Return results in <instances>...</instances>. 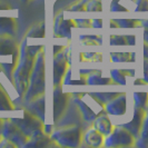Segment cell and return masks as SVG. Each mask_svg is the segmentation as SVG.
<instances>
[{
  "label": "cell",
  "instance_id": "obj_1",
  "mask_svg": "<svg viewBox=\"0 0 148 148\" xmlns=\"http://www.w3.org/2000/svg\"><path fill=\"white\" fill-rule=\"evenodd\" d=\"M41 49H42L41 46L28 47L26 40L22 44L21 49L19 51V56H18V59H19L18 65L16 66V69L12 74L16 90L20 96H23L27 91L28 85H29V77L32 71L36 55Z\"/></svg>",
  "mask_w": 148,
  "mask_h": 148
},
{
  "label": "cell",
  "instance_id": "obj_2",
  "mask_svg": "<svg viewBox=\"0 0 148 148\" xmlns=\"http://www.w3.org/2000/svg\"><path fill=\"white\" fill-rule=\"evenodd\" d=\"M45 91V53L38 52L35 58L32 71L29 77V85L25 96V103H29L34 98L42 95Z\"/></svg>",
  "mask_w": 148,
  "mask_h": 148
},
{
  "label": "cell",
  "instance_id": "obj_3",
  "mask_svg": "<svg viewBox=\"0 0 148 148\" xmlns=\"http://www.w3.org/2000/svg\"><path fill=\"white\" fill-rule=\"evenodd\" d=\"M51 139L58 146L62 147H78L82 140V133L79 127L61 128L51 134Z\"/></svg>",
  "mask_w": 148,
  "mask_h": 148
},
{
  "label": "cell",
  "instance_id": "obj_4",
  "mask_svg": "<svg viewBox=\"0 0 148 148\" xmlns=\"http://www.w3.org/2000/svg\"><path fill=\"white\" fill-rule=\"evenodd\" d=\"M135 137L130 132H128L125 127H115L111 133L105 138L104 146L108 148L115 147H129L135 144Z\"/></svg>",
  "mask_w": 148,
  "mask_h": 148
},
{
  "label": "cell",
  "instance_id": "obj_5",
  "mask_svg": "<svg viewBox=\"0 0 148 148\" xmlns=\"http://www.w3.org/2000/svg\"><path fill=\"white\" fill-rule=\"evenodd\" d=\"M1 136L8 140L12 141L17 147H25L26 143L28 140V137L22 133L21 129L11 120V118L3 119Z\"/></svg>",
  "mask_w": 148,
  "mask_h": 148
},
{
  "label": "cell",
  "instance_id": "obj_6",
  "mask_svg": "<svg viewBox=\"0 0 148 148\" xmlns=\"http://www.w3.org/2000/svg\"><path fill=\"white\" fill-rule=\"evenodd\" d=\"M11 120L21 129V132L28 138L32 134H35L38 130L42 129V127H44L42 126V120L36 117L35 115L30 114L28 110H26L23 112V117L22 118H11Z\"/></svg>",
  "mask_w": 148,
  "mask_h": 148
},
{
  "label": "cell",
  "instance_id": "obj_7",
  "mask_svg": "<svg viewBox=\"0 0 148 148\" xmlns=\"http://www.w3.org/2000/svg\"><path fill=\"white\" fill-rule=\"evenodd\" d=\"M146 112H147V110H145V109H143V108H139V107L135 106L133 119H132L129 123L121 124V126L125 127L128 132L132 133V135L135 137V139H137V138L139 137L141 126H143V121H144V119H145Z\"/></svg>",
  "mask_w": 148,
  "mask_h": 148
},
{
  "label": "cell",
  "instance_id": "obj_8",
  "mask_svg": "<svg viewBox=\"0 0 148 148\" xmlns=\"http://www.w3.org/2000/svg\"><path fill=\"white\" fill-rule=\"evenodd\" d=\"M69 59H67L66 52L56 53L53 59V86L57 87L61 84L65 74L67 73V64Z\"/></svg>",
  "mask_w": 148,
  "mask_h": 148
},
{
  "label": "cell",
  "instance_id": "obj_9",
  "mask_svg": "<svg viewBox=\"0 0 148 148\" xmlns=\"http://www.w3.org/2000/svg\"><path fill=\"white\" fill-rule=\"evenodd\" d=\"M106 112L112 116H123L126 112V94L119 92L105 106Z\"/></svg>",
  "mask_w": 148,
  "mask_h": 148
},
{
  "label": "cell",
  "instance_id": "obj_10",
  "mask_svg": "<svg viewBox=\"0 0 148 148\" xmlns=\"http://www.w3.org/2000/svg\"><path fill=\"white\" fill-rule=\"evenodd\" d=\"M49 146H58L55 141L51 139V137L48 136V134H46L42 130H38L35 134H32L28 138V140L26 143L25 147H49Z\"/></svg>",
  "mask_w": 148,
  "mask_h": 148
},
{
  "label": "cell",
  "instance_id": "obj_11",
  "mask_svg": "<svg viewBox=\"0 0 148 148\" xmlns=\"http://www.w3.org/2000/svg\"><path fill=\"white\" fill-rule=\"evenodd\" d=\"M73 97L79 110L82 111L84 119L87 121H94V119L99 115V112L90 108V106L86 100V94H74Z\"/></svg>",
  "mask_w": 148,
  "mask_h": 148
},
{
  "label": "cell",
  "instance_id": "obj_12",
  "mask_svg": "<svg viewBox=\"0 0 148 148\" xmlns=\"http://www.w3.org/2000/svg\"><path fill=\"white\" fill-rule=\"evenodd\" d=\"M67 104H68L67 94H62L59 86L55 87V92H53V118L55 120H57L64 114Z\"/></svg>",
  "mask_w": 148,
  "mask_h": 148
},
{
  "label": "cell",
  "instance_id": "obj_13",
  "mask_svg": "<svg viewBox=\"0 0 148 148\" xmlns=\"http://www.w3.org/2000/svg\"><path fill=\"white\" fill-rule=\"evenodd\" d=\"M73 20H65L62 14H60L55 22V35L58 37H70L71 35V28L77 27V25L74 23Z\"/></svg>",
  "mask_w": 148,
  "mask_h": 148
},
{
  "label": "cell",
  "instance_id": "obj_14",
  "mask_svg": "<svg viewBox=\"0 0 148 148\" xmlns=\"http://www.w3.org/2000/svg\"><path fill=\"white\" fill-rule=\"evenodd\" d=\"M26 110H28L30 114L35 115L36 117L40 118L42 121L45 120V96L44 94L40 96L34 98L32 100H30L29 103H27L26 106Z\"/></svg>",
  "mask_w": 148,
  "mask_h": 148
},
{
  "label": "cell",
  "instance_id": "obj_15",
  "mask_svg": "<svg viewBox=\"0 0 148 148\" xmlns=\"http://www.w3.org/2000/svg\"><path fill=\"white\" fill-rule=\"evenodd\" d=\"M85 143L91 146V147H100L104 145L105 141V135L98 132L96 128H90L87 130V133L84 136Z\"/></svg>",
  "mask_w": 148,
  "mask_h": 148
},
{
  "label": "cell",
  "instance_id": "obj_16",
  "mask_svg": "<svg viewBox=\"0 0 148 148\" xmlns=\"http://www.w3.org/2000/svg\"><path fill=\"white\" fill-rule=\"evenodd\" d=\"M94 128H96L98 132L105 135V136H108L112 130V125H111L110 119L108 118L106 115L103 112H100L96 118L94 119Z\"/></svg>",
  "mask_w": 148,
  "mask_h": 148
},
{
  "label": "cell",
  "instance_id": "obj_17",
  "mask_svg": "<svg viewBox=\"0 0 148 148\" xmlns=\"http://www.w3.org/2000/svg\"><path fill=\"white\" fill-rule=\"evenodd\" d=\"M18 51V46L14 39L8 36H0V56H14L17 55Z\"/></svg>",
  "mask_w": 148,
  "mask_h": 148
},
{
  "label": "cell",
  "instance_id": "obj_18",
  "mask_svg": "<svg viewBox=\"0 0 148 148\" xmlns=\"http://www.w3.org/2000/svg\"><path fill=\"white\" fill-rule=\"evenodd\" d=\"M17 31V21L14 18L0 17V36L12 37Z\"/></svg>",
  "mask_w": 148,
  "mask_h": 148
},
{
  "label": "cell",
  "instance_id": "obj_19",
  "mask_svg": "<svg viewBox=\"0 0 148 148\" xmlns=\"http://www.w3.org/2000/svg\"><path fill=\"white\" fill-rule=\"evenodd\" d=\"M86 84L87 85H110V84H115L111 78H104L101 76V71L100 70H91V73L87 75V79Z\"/></svg>",
  "mask_w": 148,
  "mask_h": 148
},
{
  "label": "cell",
  "instance_id": "obj_20",
  "mask_svg": "<svg viewBox=\"0 0 148 148\" xmlns=\"http://www.w3.org/2000/svg\"><path fill=\"white\" fill-rule=\"evenodd\" d=\"M136 140H137V143L135 145L137 147H141V148L148 147V112H146L145 119L143 121V126H141L139 137Z\"/></svg>",
  "mask_w": 148,
  "mask_h": 148
},
{
  "label": "cell",
  "instance_id": "obj_21",
  "mask_svg": "<svg viewBox=\"0 0 148 148\" xmlns=\"http://www.w3.org/2000/svg\"><path fill=\"white\" fill-rule=\"evenodd\" d=\"M129 71L128 70H121V69H111L110 70V76L111 79L114 80L115 84H118V85H126V75Z\"/></svg>",
  "mask_w": 148,
  "mask_h": 148
},
{
  "label": "cell",
  "instance_id": "obj_22",
  "mask_svg": "<svg viewBox=\"0 0 148 148\" xmlns=\"http://www.w3.org/2000/svg\"><path fill=\"white\" fill-rule=\"evenodd\" d=\"M15 109L10 98L8 97L7 92L0 85V110H12Z\"/></svg>",
  "mask_w": 148,
  "mask_h": 148
},
{
  "label": "cell",
  "instance_id": "obj_23",
  "mask_svg": "<svg viewBox=\"0 0 148 148\" xmlns=\"http://www.w3.org/2000/svg\"><path fill=\"white\" fill-rule=\"evenodd\" d=\"M134 100L135 106L148 111V92H135Z\"/></svg>",
  "mask_w": 148,
  "mask_h": 148
},
{
  "label": "cell",
  "instance_id": "obj_24",
  "mask_svg": "<svg viewBox=\"0 0 148 148\" xmlns=\"http://www.w3.org/2000/svg\"><path fill=\"white\" fill-rule=\"evenodd\" d=\"M91 95L95 97L99 103L106 105L108 101H110L112 98H115L117 95H119V92H92Z\"/></svg>",
  "mask_w": 148,
  "mask_h": 148
},
{
  "label": "cell",
  "instance_id": "obj_25",
  "mask_svg": "<svg viewBox=\"0 0 148 148\" xmlns=\"http://www.w3.org/2000/svg\"><path fill=\"white\" fill-rule=\"evenodd\" d=\"M132 55L128 52H111L110 60L114 62H127L132 61Z\"/></svg>",
  "mask_w": 148,
  "mask_h": 148
},
{
  "label": "cell",
  "instance_id": "obj_26",
  "mask_svg": "<svg viewBox=\"0 0 148 148\" xmlns=\"http://www.w3.org/2000/svg\"><path fill=\"white\" fill-rule=\"evenodd\" d=\"M114 21L117 22L119 27H123V28H133L139 25L138 20H130V19H116Z\"/></svg>",
  "mask_w": 148,
  "mask_h": 148
},
{
  "label": "cell",
  "instance_id": "obj_27",
  "mask_svg": "<svg viewBox=\"0 0 148 148\" xmlns=\"http://www.w3.org/2000/svg\"><path fill=\"white\" fill-rule=\"evenodd\" d=\"M101 1L100 0H88L86 5V11H101Z\"/></svg>",
  "mask_w": 148,
  "mask_h": 148
},
{
  "label": "cell",
  "instance_id": "obj_28",
  "mask_svg": "<svg viewBox=\"0 0 148 148\" xmlns=\"http://www.w3.org/2000/svg\"><path fill=\"white\" fill-rule=\"evenodd\" d=\"M45 36V25H39L37 27L32 28L28 34V37L30 38H40Z\"/></svg>",
  "mask_w": 148,
  "mask_h": 148
},
{
  "label": "cell",
  "instance_id": "obj_29",
  "mask_svg": "<svg viewBox=\"0 0 148 148\" xmlns=\"http://www.w3.org/2000/svg\"><path fill=\"white\" fill-rule=\"evenodd\" d=\"M80 40L84 41V44L87 45H100L101 44V37L99 36H80Z\"/></svg>",
  "mask_w": 148,
  "mask_h": 148
},
{
  "label": "cell",
  "instance_id": "obj_30",
  "mask_svg": "<svg viewBox=\"0 0 148 148\" xmlns=\"http://www.w3.org/2000/svg\"><path fill=\"white\" fill-rule=\"evenodd\" d=\"M110 45L111 46H125V45H128L127 36H111Z\"/></svg>",
  "mask_w": 148,
  "mask_h": 148
},
{
  "label": "cell",
  "instance_id": "obj_31",
  "mask_svg": "<svg viewBox=\"0 0 148 148\" xmlns=\"http://www.w3.org/2000/svg\"><path fill=\"white\" fill-rule=\"evenodd\" d=\"M110 11L111 12H127L128 9L125 8L124 6H121L119 3V0H112L110 3Z\"/></svg>",
  "mask_w": 148,
  "mask_h": 148
},
{
  "label": "cell",
  "instance_id": "obj_32",
  "mask_svg": "<svg viewBox=\"0 0 148 148\" xmlns=\"http://www.w3.org/2000/svg\"><path fill=\"white\" fill-rule=\"evenodd\" d=\"M82 57L85 60H90V61H101L103 57L99 53L95 52H87V53H82Z\"/></svg>",
  "mask_w": 148,
  "mask_h": 148
},
{
  "label": "cell",
  "instance_id": "obj_33",
  "mask_svg": "<svg viewBox=\"0 0 148 148\" xmlns=\"http://www.w3.org/2000/svg\"><path fill=\"white\" fill-rule=\"evenodd\" d=\"M136 11H148V0H136Z\"/></svg>",
  "mask_w": 148,
  "mask_h": 148
},
{
  "label": "cell",
  "instance_id": "obj_34",
  "mask_svg": "<svg viewBox=\"0 0 148 148\" xmlns=\"http://www.w3.org/2000/svg\"><path fill=\"white\" fill-rule=\"evenodd\" d=\"M88 0H82L80 2L76 3L75 6L70 8L71 11H86V5H87Z\"/></svg>",
  "mask_w": 148,
  "mask_h": 148
},
{
  "label": "cell",
  "instance_id": "obj_35",
  "mask_svg": "<svg viewBox=\"0 0 148 148\" xmlns=\"http://www.w3.org/2000/svg\"><path fill=\"white\" fill-rule=\"evenodd\" d=\"M16 148L17 146H16L15 144L12 143V141L8 140V139H6V138H3L2 140L0 141V148Z\"/></svg>",
  "mask_w": 148,
  "mask_h": 148
},
{
  "label": "cell",
  "instance_id": "obj_36",
  "mask_svg": "<svg viewBox=\"0 0 148 148\" xmlns=\"http://www.w3.org/2000/svg\"><path fill=\"white\" fill-rule=\"evenodd\" d=\"M143 80L145 82V84H148V59L145 58L144 61V77H143Z\"/></svg>",
  "mask_w": 148,
  "mask_h": 148
},
{
  "label": "cell",
  "instance_id": "obj_37",
  "mask_svg": "<svg viewBox=\"0 0 148 148\" xmlns=\"http://www.w3.org/2000/svg\"><path fill=\"white\" fill-rule=\"evenodd\" d=\"M101 22H103V21H101L100 19H96V20H92V21H91V23H92L91 26H92V27H96V28H101V27H103Z\"/></svg>",
  "mask_w": 148,
  "mask_h": 148
},
{
  "label": "cell",
  "instance_id": "obj_38",
  "mask_svg": "<svg viewBox=\"0 0 148 148\" xmlns=\"http://www.w3.org/2000/svg\"><path fill=\"white\" fill-rule=\"evenodd\" d=\"M127 41H128V45H135V41H136V38L135 36H127Z\"/></svg>",
  "mask_w": 148,
  "mask_h": 148
},
{
  "label": "cell",
  "instance_id": "obj_39",
  "mask_svg": "<svg viewBox=\"0 0 148 148\" xmlns=\"http://www.w3.org/2000/svg\"><path fill=\"white\" fill-rule=\"evenodd\" d=\"M144 57L148 59V44L147 42L144 45Z\"/></svg>",
  "mask_w": 148,
  "mask_h": 148
},
{
  "label": "cell",
  "instance_id": "obj_40",
  "mask_svg": "<svg viewBox=\"0 0 148 148\" xmlns=\"http://www.w3.org/2000/svg\"><path fill=\"white\" fill-rule=\"evenodd\" d=\"M42 130H44V128H42ZM46 134H51L52 133V126H45V130H44Z\"/></svg>",
  "mask_w": 148,
  "mask_h": 148
},
{
  "label": "cell",
  "instance_id": "obj_41",
  "mask_svg": "<svg viewBox=\"0 0 148 148\" xmlns=\"http://www.w3.org/2000/svg\"><path fill=\"white\" fill-rule=\"evenodd\" d=\"M140 22H141V26H143L145 29L148 30V19L147 20H143V21H140Z\"/></svg>",
  "mask_w": 148,
  "mask_h": 148
},
{
  "label": "cell",
  "instance_id": "obj_42",
  "mask_svg": "<svg viewBox=\"0 0 148 148\" xmlns=\"http://www.w3.org/2000/svg\"><path fill=\"white\" fill-rule=\"evenodd\" d=\"M144 39H145V41L148 44V30L145 29V31H144Z\"/></svg>",
  "mask_w": 148,
  "mask_h": 148
},
{
  "label": "cell",
  "instance_id": "obj_43",
  "mask_svg": "<svg viewBox=\"0 0 148 148\" xmlns=\"http://www.w3.org/2000/svg\"><path fill=\"white\" fill-rule=\"evenodd\" d=\"M2 126H3V119L0 118V136H1V132H2Z\"/></svg>",
  "mask_w": 148,
  "mask_h": 148
}]
</instances>
